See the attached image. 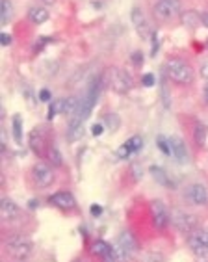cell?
Wrapping results in <instances>:
<instances>
[{"mask_svg": "<svg viewBox=\"0 0 208 262\" xmlns=\"http://www.w3.org/2000/svg\"><path fill=\"white\" fill-rule=\"evenodd\" d=\"M164 258H162V255L158 251H152V253H149L147 257H145V262H162Z\"/></svg>", "mask_w": 208, "mask_h": 262, "instance_id": "cell-33", "label": "cell"}, {"mask_svg": "<svg viewBox=\"0 0 208 262\" xmlns=\"http://www.w3.org/2000/svg\"><path fill=\"white\" fill-rule=\"evenodd\" d=\"M199 73H201V76H203L204 80H208V60L201 63V71Z\"/></svg>", "mask_w": 208, "mask_h": 262, "instance_id": "cell-37", "label": "cell"}, {"mask_svg": "<svg viewBox=\"0 0 208 262\" xmlns=\"http://www.w3.org/2000/svg\"><path fill=\"white\" fill-rule=\"evenodd\" d=\"M47 162L54 167H61L63 166V157H61L60 149L56 145H49V151H47Z\"/></svg>", "mask_w": 208, "mask_h": 262, "instance_id": "cell-23", "label": "cell"}, {"mask_svg": "<svg viewBox=\"0 0 208 262\" xmlns=\"http://www.w3.org/2000/svg\"><path fill=\"white\" fill-rule=\"evenodd\" d=\"M140 249L137 246V240L130 231H123L119 236H117V242L113 246V255H115L117 262H127L134 257Z\"/></svg>", "mask_w": 208, "mask_h": 262, "instance_id": "cell-5", "label": "cell"}, {"mask_svg": "<svg viewBox=\"0 0 208 262\" xmlns=\"http://www.w3.org/2000/svg\"><path fill=\"white\" fill-rule=\"evenodd\" d=\"M130 63H132L134 67H142L143 66V54L140 51H136V52H132L130 54Z\"/></svg>", "mask_w": 208, "mask_h": 262, "instance_id": "cell-30", "label": "cell"}, {"mask_svg": "<svg viewBox=\"0 0 208 262\" xmlns=\"http://www.w3.org/2000/svg\"><path fill=\"white\" fill-rule=\"evenodd\" d=\"M151 37H152V52H151V54L154 56V54H156V51H158V35H156V32H152Z\"/></svg>", "mask_w": 208, "mask_h": 262, "instance_id": "cell-36", "label": "cell"}, {"mask_svg": "<svg viewBox=\"0 0 208 262\" xmlns=\"http://www.w3.org/2000/svg\"><path fill=\"white\" fill-rule=\"evenodd\" d=\"M188 247L197 257H208V229L199 227L188 234Z\"/></svg>", "mask_w": 208, "mask_h": 262, "instance_id": "cell-10", "label": "cell"}, {"mask_svg": "<svg viewBox=\"0 0 208 262\" xmlns=\"http://www.w3.org/2000/svg\"><path fill=\"white\" fill-rule=\"evenodd\" d=\"M32 182L36 184L39 190H47L56 182V173L52 169L49 162H37L36 166L32 167Z\"/></svg>", "mask_w": 208, "mask_h": 262, "instance_id": "cell-7", "label": "cell"}, {"mask_svg": "<svg viewBox=\"0 0 208 262\" xmlns=\"http://www.w3.org/2000/svg\"><path fill=\"white\" fill-rule=\"evenodd\" d=\"M13 17V6L10 0H0V25L6 26Z\"/></svg>", "mask_w": 208, "mask_h": 262, "instance_id": "cell-24", "label": "cell"}, {"mask_svg": "<svg viewBox=\"0 0 208 262\" xmlns=\"http://www.w3.org/2000/svg\"><path fill=\"white\" fill-rule=\"evenodd\" d=\"M20 216V208L15 201H11L10 197H2L0 199V220L4 223L15 222Z\"/></svg>", "mask_w": 208, "mask_h": 262, "instance_id": "cell-15", "label": "cell"}, {"mask_svg": "<svg viewBox=\"0 0 208 262\" xmlns=\"http://www.w3.org/2000/svg\"><path fill=\"white\" fill-rule=\"evenodd\" d=\"M102 119H104V121H102V125L106 126L110 132H115L117 128L121 126V117L117 116V114H113V112H108V114H104V116H102Z\"/></svg>", "mask_w": 208, "mask_h": 262, "instance_id": "cell-25", "label": "cell"}, {"mask_svg": "<svg viewBox=\"0 0 208 262\" xmlns=\"http://www.w3.org/2000/svg\"><path fill=\"white\" fill-rule=\"evenodd\" d=\"M91 253L102 260V258L113 255V246H110V244L104 242V240H95V242H91Z\"/></svg>", "mask_w": 208, "mask_h": 262, "instance_id": "cell-21", "label": "cell"}, {"mask_svg": "<svg viewBox=\"0 0 208 262\" xmlns=\"http://www.w3.org/2000/svg\"><path fill=\"white\" fill-rule=\"evenodd\" d=\"M106 78L110 90L117 95H127L134 90V76L123 67H110Z\"/></svg>", "mask_w": 208, "mask_h": 262, "instance_id": "cell-3", "label": "cell"}, {"mask_svg": "<svg viewBox=\"0 0 208 262\" xmlns=\"http://www.w3.org/2000/svg\"><path fill=\"white\" fill-rule=\"evenodd\" d=\"M206 47H208V41H206Z\"/></svg>", "mask_w": 208, "mask_h": 262, "instance_id": "cell-44", "label": "cell"}, {"mask_svg": "<svg viewBox=\"0 0 208 262\" xmlns=\"http://www.w3.org/2000/svg\"><path fill=\"white\" fill-rule=\"evenodd\" d=\"M201 23H203L204 28H208V10L201 13Z\"/></svg>", "mask_w": 208, "mask_h": 262, "instance_id": "cell-39", "label": "cell"}, {"mask_svg": "<svg viewBox=\"0 0 208 262\" xmlns=\"http://www.w3.org/2000/svg\"><path fill=\"white\" fill-rule=\"evenodd\" d=\"M101 262H117V258H115V255H110V257H106V258H102Z\"/></svg>", "mask_w": 208, "mask_h": 262, "instance_id": "cell-42", "label": "cell"}, {"mask_svg": "<svg viewBox=\"0 0 208 262\" xmlns=\"http://www.w3.org/2000/svg\"><path fill=\"white\" fill-rule=\"evenodd\" d=\"M4 251L8 253V257L13 258L17 262H25L32 257L34 251V244L30 238L22 236V234H13V236L6 238L4 242Z\"/></svg>", "mask_w": 208, "mask_h": 262, "instance_id": "cell-2", "label": "cell"}, {"mask_svg": "<svg viewBox=\"0 0 208 262\" xmlns=\"http://www.w3.org/2000/svg\"><path fill=\"white\" fill-rule=\"evenodd\" d=\"M151 173L154 175V179H156L160 184H164V186H168V188H173L175 184H173V181L169 179V175L166 171H164L162 167H158V166H152L151 167Z\"/></svg>", "mask_w": 208, "mask_h": 262, "instance_id": "cell-26", "label": "cell"}, {"mask_svg": "<svg viewBox=\"0 0 208 262\" xmlns=\"http://www.w3.org/2000/svg\"><path fill=\"white\" fill-rule=\"evenodd\" d=\"M41 2H43L45 6H54V4H56V0H41Z\"/></svg>", "mask_w": 208, "mask_h": 262, "instance_id": "cell-43", "label": "cell"}, {"mask_svg": "<svg viewBox=\"0 0 208 262\" xmlns=\"http://www.w3.org/2000/svg\"><path fill=\"white\" fill-rule=\"evenodd\" d=\"M91 214H93V216H101V214H102V208L99 207V205H93V207H91Z\"/></svg>", "mask_w": 208, "mask_h": 262, "instance_id": "cell-41", "label": "cell"}, {"mask_svg": "<svg viewBox=\"0 0 208 262\" xmlns=\"http://www.w3.org/2000/svg\"><path fill=\"white\" fill-rule=\"evenodd\" d=\"M0 41H2V45H4V47H8L11 43V37L6 34V32H2V34H0Z\"/></svg>", "mask_w": 208, "mask_h": 262, "instance_id": "cell-38", "label": "cell"}, {"mask_svg": "<svg viewBox=\"0 0 208 262\" xmlns=\"http://www.w3.org/2000/svg\"><path fill=\"white\" fill-rule=\"evenodd\" d=\"M156 145H158V149H160V152H164L166 157H171V155H173L171 140H169V138H166L164 134H160V136L156 138Z\"/></svg>", "mask_w": 208, "mask_h": 262, "instance_id": "cell-28", "label": "cell"}, {"mask_svg": "<svg viewBox=\"0 0 208 262\" xmlns=\"http://www.w3.org/2000/svg\"><path fill=\"white\" fill-rule=\"evenodd\" d=\"M171 140V151H173V157L177 158L178 164H186L190 158V152L188 149H186V143H184L182 138H178V136H173L169 138Z\"/></svg>", "mask_w": 208, "mask_h": 262, "instance_id": "cell-17", "label": "cell"}, {"mask_svg": "<svg viewBox=\"0 0 208 262\" xmlns=\"http://www.w3.org/2000/svg\"><path fill=\"white\" fill-rule=\"evenodd\" d=\"M154 82H156V78H154V75H152V73H145V75H143L142 84H143V86H145V88L154 86Z\"/></svg>", "mask_w": 208, "mask_h": 262, "instance_id": "cell-31", "label": "cell"}, {"mask_svg": "<svg viewBox=\"0 0 208 262\" xmlns=\"http://www.w3.org/2000/svg\"><path fill=\"white\" fill-rule=\"evenodd\" d=\"M28 19H30V23H34V25H43V23L49 20V11H47V8H43V6H34V8L28 10Z\"/></svg>", "mask_w": 208, "mask_h": 262, "instance_id": "cell-22", "label": "cell"}, {"mask_svg": "<svg viewBox=\"0 0 208 262\" xmlns=\"http://www.w3.org/2000/svg\"><path fill=\"white\" fill-rule=\"evenodd\" d=\"M180 23H182L188 30H197L199 26H203V23H201V13H197V11H193V10L182 11Z\"/></svg>", "mask_w": 208, "mask_h": 262, "instance_id": "cell-19", "label": "cell"}, {"mask_svg": "<svg viewBox=\"0 0 208 262\" xmlns=\"http://www.w3.org/2000/svg\"><path fill=\"white\" fill-rule=\"evenodd\" d=\"M171 223L178 229L180 232H193L195 229H199V217L192 212L186 210H173L171 212Z\"/></svg>", "mask_w": 208, "mask_h": 262, "instance_id": "cell-9", "label": "cell"}, {"mask_svg": "<svg viewBox=\"0 0 208 262\" xmlns=\"http://www.w3.org/2000/svg\"><path fill=\"white\" fill-rule=\"evenodd\" d=\"M143 147V140L142 136H132L128 138L125 143H123L121 147H119V151H117V157L119 158H128L132 157V155H136V152H140V149Z\"/></svg>", "mask_w": 208, "mask_h": 262, "instance_id": "cell-16", "label": "cell"}, {"mask_svg": "<svg viewBox=\"0 0 208 262\" xmlns=\"http://www.w3.org/2000/svg\"><path fill=\"white\" fill-rule=\"evenodd\" d=\"M203 102L208 106V80H206V84H204V88H203Z\"/></svg>", "mask_w": 208, "mask_h": 262, "instance_id": "cell-40", "label": "cell"}, {"mask_svg": "<svg viewBox=\"0 0 208 262\" xmlns=\"http://www.w3.org/2000/svg\"><path fill=\"white\" fill-rule=\"evenodd\" d=\"M84 132H86V128H84V121H82L80 117H73V119H69V128H67V140L71 141H78L82 136H84Z\"/></svg>", "mask_w": 208, "mask_h": 262, "instance_id": "cell-18", "label": "cell"}, {"mask_svg": "<svg viewBox=\"0 0 208 262\" xmlns=\"http://www.w3.org/2000/svg\"><path fill=\"white\" fill-rule=\"evenodd\" d=\"M39 101L41 102H49V101H51V91L47 90V88H43V90L39 91Z\"/></svg>", "mask_w": 208, "mask_h": 262, "instance_id": "cell-35", "label": "cell"}, {"mask_svg": "<svg viewBox=\"0 0 208 262\" xmlns=\"http://www.w3.org/2000/svg\"><path fill=\"white\" fill-rule=\"evenodd\" d=\"M164 73H166V78L177 86H192L195 82V71L182 58H169L164 63Z\"/></svg>", "mask_w": 208, "mask_h": 262, "instance_id": "cell-1", "label": "cell"}, {"mask_svg": "<svg viewBox=\"0 0 208 262\" xmlns=\"http://www.w3.org/2000/svg\"><path fill=\"white\" fill-rule=\"evenodd\" d=\"M47 201H49V205L61 208V210H73V208H76V199L69 190H61V192L51 193Z\"/></svg>", "mask_w": 208, "mask_h": 262, "instance_id": "cell-13", "label": "cell"}, {"mask_svg": "<svg viewBox=\"0 0 208 262\" xmlns=\"http://www.w3.org/2000/svg\"><path fill=\"white\" fill-rule=\"evenodd\" d=\"M206 136H208V128L204 126V123L195 119V121H193V141L197 143L199 149H204V145H206Z\"/></svg>", "mask_w": 208, "mask_h": 262, "instance_id": "cell-20", "label": "cell"}, {"mask_svg": "<svg viewBox=\"0 0 208 262\" xmlns=\"http://www.w3.org/2000/svg\"><path fill=\"white\" fill-rule=\"evenodd\" d=\"M152 15L160 23H173L182 15V2L180 0H154Z\"/></svg>", "mask_w": 208, "mask_h": 262, "instance_id": "cell-4", "label": "cell"}, {"mask_svg": "<svg viewBox=\"0 0 208 262\" xmlns=\"http://www.w3.org/2000/svg\"><path fill=\"white\" fill-rule=\"evenodd\" d=\"M11 132H13V140L20 145V143H22V117H20L19 114L13 116V121H11Z\"/></svg>", "mask_w": 208, "mask_h": 262, "instance_id": "cell-27", "label": "cell"}, {"mask_svg": "<svg viewBox=\"0 0 208 262\" xmlns=\"http://www.w3.org/2000/svg\"><path fill=\"white\" fill-rule=\"evenodd\" d=\"M56 114H65V99H60V101H52L51 102V110H49V119L56 116Z\"/></svg>", "mask_w": 208, "mask_h": 262, "instance_id": "cell-29", "label": "cell"}, {"mask_svg": "<svg viewBox=\"0 0 208 262\" xmlns=\"http://www.w3.org/2000/svg\"><path fill=\"white\" fill-rule=\"evenodd\" d=\"M104 128H106V126L102 125V123H95V125L91 126V134L93 136H101L102 132H104Z\"/></svg>", "mask_w": 208, "mask_h": 262, "instance_id": "cell-34", "label": "cell"}, {"mask_svg": "<svg viewBox=\"0 0 208 262\" xmlns=\"http://www.w3.org/2000/svg\"><path fill=\"white\" fill-rule=\"evenodd\" d=\"M149 208H151L152 227L158 229V231H164L171 223V212H169L168 205L162 199H152Z\"/></svg>", "mask_w": 208, "mask_h": 262, "instance_id": "cell-8", "label": "cell"}, {"mask_svg": "<svg viewBox=\"0 0 208 262\" xmlns=\"http://www.w3.org/2000/svg\"><path fill=\"white\" fill-rule=\"evenodd\" d=\"M184 197H186V201H188L190 205L204 207L208 203V190L201 182H193V184H190V186L184 190Z\"/></svg>", "mask_w": 208, "mask_h": 262, "instance_id": "cell-12", "label": "cell"}, {"mask_svg": "<svg viewBox=\"0 0 208 262\" xmlns=\"http://www.w3.org/2000/svg\"><path fill=\"white\" fill-rule=\"evenodd\" d=\"M101 90H102V76L101 75H95L89 82V86H87V91L84 99H82V108H80V119L82 121H86L89 114L93 112V106L97 104L99 101V95H101Z\"/></svg>", "mask_w": 208, "mask_h": 262, "instance_id": "cell-6", "label": "cell"}, {"mask_svg": "<svg viewBox=\"0 0 208 262\" xmlns=\"http://www.w3.org/2000/svg\"><path fill=\"white\" fill-rule=\"evenodd\" d=\"M28 145H30L32 152H34L36 157H45L51 143H49V138H47V132L43 126H36V128L28 134Z\"/></svg>", "mask_w": 208, "mask_h": 262, "instance_id": "cell-11", "label": "cell"}, {"mask_svg": "<svg viewBox=\"0 0 208 262\" xmlns=\"http://www.w3.org/2000/svg\"><path fill=\"white\" fill-rule=\"evenodd\" d=\"M160 95H162V101H164V108L166 110H169V106H171V99H169V93L168 90L162 86V91H160Z\"/></svg>", "mask_w": 208, "mask_h": 262, "instance_id": "cell-32", "label": "cell"}, {"mask_svg": "<svg viewBox=\"0 0 208 262\" xmlns=\"http://www.w3.org/2000/svg\"><path fill=\"white\" fill-rule=\"evenodd\" d=\"M130 19H132V25H134V30L136 34L142 37V39H149V23H147V17L143 13V10L140 6H134L132 11H130Z\"/></svg>", "mask_w": 208, "mask_h": 262, "instance_id": "cell-14", "label": "cell"}]
</instances>
